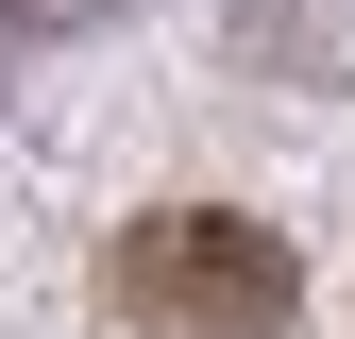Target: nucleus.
Listing matches in <instances>:
<instances>
[{
	"mask_svg": "<svg viewBox=\"0 0 355 339\" xmlns=\"http://www.w3.org/2000/svg\"><path fill=\"white\" fill-rule=\"evenodd\" d=\"M102 306H119V339H288L304 272L237 204H153V221H119V254H102Z\"/></svg>",
	"mask_w": 355,
	"mask_h": 339,
	"instance_id": "nucleus-1",
	"label": "nucleus"
},
{
	"mask_svg": "<svg viewBox=\"0 0 355 339\" xmlns=\"http://www.w3.org/2000/svg\"><path fill=\"white\" fill-rule=\"evenodd\" d=\"M102 0H0V34H85Z\"/></svg>",
	"mask_w": 355,
	"mask_h": 339,
	"instance_id": "nucleus-2",
	"label": "nucleus"
}]
</instances>
